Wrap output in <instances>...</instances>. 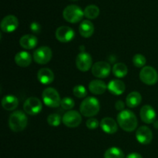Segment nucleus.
<instances>
[{
  "label": "nucleus",
  "mask_w": 158,
  "mask_h": 158,
  "mask_svg": "<svg viewBox=\"0 0 158 158\" xmlns=\"http://www.w3.org/2000/svg\"><path fill=\"white\" fill-rule=\"evenodd\" d=\"M63 123L69 128L78 127L82 122V117L79 112L76 110H69L63 116Z\"/></svg>",
  "instance_id": "9"
},
{
  "label": "nucleus",
  "mask_w": 158,
  "mask_h": 158,
  "mask_svg": "<svg viewBox=\"0 0 158 158\" xmlns=\"http://www.w3.org/2000/svg\"><path fill=\"white\" fill-rule=\"evenodd\" d=\"M107 86L103 81L100 80H94L89 83V89L92 94L96 95H100L104 94Z\"/></svg>",
  "instance_id": "22"
},
{
  "label": "nucleus",
  "mask_w": 158,
  "mask_h": 158,
  "mask_svg": "<svg viewBox=\"0 0 158 158\" xmlns=\"http://www.w3.org/2000/svg\"><path fill=\"white\" fill-rule=\"evenodd\" d=\"M86 126L88 129L89 130H95L99 126V121L96 118L94 117H90L86 120Z\"/></svg>",
  "instance_id": "32"
},
{
  "label": "nucleus",
  "mask_w": 158,
  "mask_h": 158,
  "mask_svg": "<svg viewBox=\"0 0 158 158\" xmlns=\"http://www.w3.org/2000/svg\"><path fill=\"white\" fill-rule=\"evenodd\" d=\"M79 32L84 38H89L94 32V26L89 20H84L79 26Z\"/></svg>",
  "instance_id": "23"
},
{
  "label": "nucleus",
  "mask_w": 158,
  "mask_h": 158,
  "mask_svg": "<svg viewBox=\"0 0 158 158\" xmlns=\"http://www.w3.org/2000/svg\"><path fill=\"white\" fill-rule=\"evenodd\" d=\"M140 116L141 120L145 123H152L155 122L156 112L154 108L150 105H145L141 108L140 112Z\"/></svg>",
  "instance_id": "15"
},
{
  "label": "nucleus",
  "mask_w": 158,
  "mask_h": 158,
  "mask_svg": "<svg viewBox=\"0 0 158 158\" xmlns=\"http://www.w3.org/2000/svg\"><path fill=\"white\" fill-rule=\"evenodd\" d=\"M142 101V97L140 93L137 91H133L130 93L126 98V103L127 106L131 108H134L139 106Z\"/></svg>",
  "instance_id": "24"
},
{
  "label": "nucleus",
  "mask_w": 158,
  "mask_h": 158,
  "mask_svg": "<svg viewBox=\"0 0 158 158\" xmlns=\"http://www.w3.org/2000/svg\"><path fill=\"white\" fill-rule=\"evenodd\" d=\"M28 118L24 112L21 110L14 111L9 119V125L10 129L14 132L23 131L26 127Z\"/></svg>",
  "instance_id": "3"
},
{
  "label": "nucleus",
  "mask_w": 158,
  "mask_h": 158,
  "mask_svg": "<svg viewBox=\"0 0 158 158\" xmlns=\"http://www.w3.org/2000/svg\"><path fill=\"white\" fill-rule=\"evenodd\" d=\"M38 39L36 36L31 34L23 35L19 40V44L23 49H32L37 46Z\"/></svg>",
  "instance_id": "18"
},
{
  "label": "nucleus",
  "mask_w": 158,
  "mask_h": 158,
  "mask_svg": "<svg viewBox=\"0 0 158 158\" xmlns=\"http://www.w3.org/2000/svg\"><path fill=\"white\" fill-rule=\"evenodd\" d=\"M126 158H143V157L138 153H131V154H128Z\"/></svg>",
  "instance_id": "35"
},
{
  "label": "nucleus",
  "mask_w": 158,
  "mask_h": 158,
  "mask_svg": "<svg viewBox=\"0 0 158 158\" xmlns=\"http://www.w3.org/2000/svg\"><path fill=\"white\" fill-rule=\"evenodd\" d=\"M53 72L49 68H42L37 73V78L39 81L44 85H49L52 83L54 80Z\"/></svg>",
  "instance_id": "16"
},
{
  "label": "nucleus",
  "mask_w": 158,
  "mask_h": 158,
  "mask_svg": "<svg viewBox=\"0 0 158 158\" xmlns=\"http://www.w3.org/2000/svg\"><path fill=\"white\" fill-rule=\"evenodd\" d=\"M140 79L143 83L152 86L158 81V73L155 69L151 66H146L140 72Z\"/></svg>",
  "instance_id": "6"
},
{
  "label": "nucleus",
  "mask_w": 158,
  "mask_h": 158,
  "mask_svg": "<svg viewBox=\"0 0 158 158\" xmlns=\"http://www.w3.org/2000/svg\"><path fill=\"white\" fill-rule=\"evenodd\" d=\"M47 123L52 127H57L61 123V117L58 114H52L48 116Z\"/></svg>",
  "instance_id": "31"
},
{
  "label": "nucleus",
  "mask_w": 158,
  "mask_h": 158,
  "mask_svg": "<svg viewBox=\"0 0 158 158\" xmlns=\"http://www.w3.org/2000/svg\"><path fill=\"white\" fill-rule=\"evenodd\" d=\"M73 95L77 98H84L87 94L86 89L83 85H77L73 89Z\"/></svg>",
  "instance_id": "29"
},
{
  "label": "nucleus",
  "mask_w": 158,
  "mask_h": 158,
  "mask_svg": "<svg viewBox=\"0 0 158 158\" xmlns=\"http://www.w3.org/2000/svg\"><path fill=\"white\" fill-rule=\"evenodd\" d=\"M29 28H30L31 31L34 33H40V30H41V26L36 22H33V23H31Z\"/></svg>",
  "instance_id": "33"
},
{
  "label": "nucleus",
  "mask_w": 158,
  "mask_h": 158,
  "mask_svg": "<svg viewBox=\"0 0 158 158\" xmlns=\"http://www.w3.org/2000/svg\"><path fill=\"white\" fill-rule=\"evenodd\" d=\"M63 18L70 23H79L84 16V11L76 5H69L66 6L63 12Z\"/></svg>",
  "instance_id": "4"
},
{
  "label": "nucleus",
  "mask_w": 158,
  "mask_h": 158,
  "mask_svg": "<svg viewBox=\"0 0 158 158\" xmlns=\"http://www.w3.org/2000/svg\"><path fill=\"white\" fill-rule=\"evenodd\" d=\"M71 1H77V0H71Z\"/></svg>",
  "instance_id": "37"
},
{
  "label": "nucleus",
  "mask_w": 158,
  "mask_h": 158,
  "mask_svg": "<svg viewBox=\"0 0 158 158\" xmlns=\"http://www.w3.org/2000/svg\"><path fill=\"white\" fill-rule=\"evenodd\" d=\"M42 98L46 106L49 107H58L61 103L60 94L56 89L52 87H48L43 90L42 94Z\"/></svg>",
  "instance_id": "5"
},
{
  "label": "nucleus",
  "mask_w": 158,
  "mask_h": 158,
  "mask_svg": "<svg viewBox=\"0 0 158 158\" xmlns=\"http://www.w3.org/2000/svg\"><path fill=\"white\" fill-rule=\"evenodd\" d=\"M43 109V103L40 99L32 97L28 98L23 104V110L29 115H36L40 114Z\"/></svg>",
  "instance_id": "7"
},
{
  "label": "nucleus",
  "mask_w": 158,
  "mask_h": 158,
  "mask_svg": "<svg viewBox=\"0 0 158 158\" xmlns=\"http://www.w3.org/2000/svg\"><path fill=\"white\" fill-rule=\"evenodd\" d=\"M19 105V100L15 96L7 95L5 96L2 100V106L6 110H15Z\"/></svg>",
  "instance_id": "20"
},
{
  "label": "nucleus",
  "mask_w": 158,
  "mask_h": 158,
  "mask_svg": "<svg viewBox=\"0 0 158 158\" xmlns=\"http://www.w3.org/2000/svg\"><path fill=\"white\" fill-rule=\"evenodd\" d=\"M124 103H123V101H121V100H117V102H116V104H115V108L118 111H123V109H124Z\"/></svg>",
  "instance_id": "34"
},
{
  "label": "nucleus",
  "mask_w": 158,
  "mask_h": 158,
  "mask_svg": "<svg viewBox=\"0 0 158 158\" xmlns=\"http://www.w3.org/2000/svg\"><path fill=\"white\" fill-rule=\"evenodd\" d=\"M80 113L86 117H92L100 111V102L96 97H89L84 99L80 106Z\"/></svg>",
  "instance_id": "2"
},
{
  "label": "nucleus",
  "mask_w": 158,
  "mask_h": 158,
  "mask_svg": "<svg viewBox=\"0 0 158 158\" xmlns=\"http://www.w3.org/2000/svg\"><path fill=\"white\" fill-rule=\"evenodd\" d=\"M75 36V32L69 26H63L56 30V38L61 43L70 42Z\"/></svg>",
  "instance_id": "12"
},
{
  "label": "nucleus",
  "mask_w": 158,
  "mask_h": 158,
  "mask_svg": "<svg viewBox=\"0 0 158 158\" xmlns=\"http://www.w3.org/2000/svg\"><path fill=\"white\" fill-rule=\"evenodd\" d=\"M136 138L142 144H148L152 141L153 133L148 127L142 126L136 131Z\"/></svg>",
  "instance_id": "14"
},
{
  "label": "nucleus",
  "mask_w": 158,
  "mask_h": 158,
  "mask_svg": "<svg viewBox=\"0 0 158 158\" xmlns=\"http://www.w3.org/2000/svg\"><path fill=\"white\" fill-rule=\"evenodd\" d=\"M93 59L88 52H82L77 55L76 59V65L79 70L86 72L92 68Z\"/></svg>",
  "instance_id": "10"
},
{
  "label": "nucleus",
  "mask_w": 158,
  "mask_h": 158,
  "mask_svg": "<svg viewBox=\"0 0 158 158\" xmlns=\"http://www.w3.org/2000/svg\"><path fill=\"white\" fill-rule=\"evenodd\" d=\"M128 69L127 66L123 63H117L114 64L113 66V73L115 77L118 78H122L124 77L127 74Z\"/></svg>",
  "instance_id": "25"
},
{
  "label": "nucleus",
  "mask_w": 158,
  "mask_h": 158,
  "mask_svg": "<svg viewBox=\"0 0 158 158\" xmlns=\"http://www.w3.org/2000/svg\"><path fill=\"white\" fill-rule=\"evenodd\" d=\"M100 127L105 133L109 134H115L118 130L117 123L115 120L110 117H105L100 121Z\"/></svg>",
  "instance_id": "17"
},
{
  "label": "nucleus",
  "mask_w": 158,
  "mask_h": 158,
  "mask_svg": "<svg viewBox=\"0 0 158 158\" xmlns=\"http://www.w3.org/2000/svg\"><path fill=\"white\" fill-rule=\"evenodd\" d=\"M52 50L48 46H41L33 52V59L35 63L44 65L49 63L52 59Z\"/></svg>",
  "instance_id": "8"
},
{
  "label": "nucleus",
  "mask_w": 158,
  "mask_h": 158,
  "mask_svg": "<svg viewBox=\"0 0 158 158\" xmlns=\"http://www.w3.org/2000/svg\"><path fill=\"white\" fill-rule=\"evenodd\" d=\"M60 106H62L63 110H69L73 109L75 106V102L73 100L71 97H64L61 100V103H60Z\"/></svg>",
  "instance_id": "30"
},
{
  "label": "nucleus",
  "mask_w": 158,
  "mask_h": 158,
  "mask_svg": "<svg viewBox=\"0 0 158 158\" xmlns=\"http://www.w3.org/2000/svg\"><path fill=\"white\" fill-rule=\"evenodd\" d=\"M19 26V20L15 15H9L2 19L0 24L1 29L5 32H14Z\"/></svg>",
  "instance_id": "13"
},
{
  "label": "nucleus",
  "mask_w": 158,
  "mask_h": 158,
  "mask_svg": "<svg viewBox=\"0 0 158 158\" xmlns=\"http://www.w3.org/2000/svg\"><path fill=\"white\" fill-rule=\"evenodd\" d=\"M100 15V9L95 5H89L84 9V15L89 19H94Z\"/></svg>",
  "instance_id": "27"
},
{
  "label": "nucleus",
  "mask_w": 158,
  "mask_h": 158,
  "mask_svg": "<svg viewBox=\"0 0 158 158\" xmlns=\"http://www.w3.org/2000/svg\"><path fill=\"white\" fill-rule=\"evenodd\" d=\"M15 62L20 67H27L31 64L32 56L28 52L22 51L16 53L15 56Z\"/></svg>",
  "instance_id": "21"
},
{
  "label": "nucleus",
  "mask_w": 158,
  "mask_h": 158,
  "mask_svg": "<svg viewBox=\"0 0 158 158\" xmlns=\"http://www.w3.org/2000/svg\"><path fill=\"white\" fill-rule=\"evenodd\" d=\"M117 123L123 131L132 132L135 131L137 127V119L132 111L123 110L117 115Z\"/></svg>",
  "instance_id": "1"
},
{
  "label": "nucleus",
  "mask_w": 158,
  "mask_h": 158,
  "mask_svg": "<svg viewBox=\"0 0 158 158\" xmlns=\"http://www.w3.org/2000/svg\"><path fill=\"white\" fill-rule=\"evenodd\" d=\"M146 58L144 57V56L142 55V54H136L134 55V56L133 57V63H134V66L137 68H143L145 66L146 64Z\"/></svg>",
  "instance_id": "28"
},
{
  "label": "nucleus",
  "mask_w": 158,
  "mask_h": 158,
  "mask_svg": "<svg viewBox=\"0 0 158 158\" xmlns=\"http://www.w3.org/2000/svg\"><path fill=\"white\" fill-rule=\"evenodd\" d=\"M154 127H155L157 129H158V121H156L154 122Z\"/></svg>",
  "instance_id": "36"
},
{
  "label": "nucleus",
  "mask_w": 158,
  "mask_h": 158,
  "mask_svg": "<svg viewBox=\"0 0 158 158\" xmlns=\"http://www.w3.org/2000/svg\"><path fill=\"white\" fill-rule=\"evenodd\" d=\"M107 89L114 95H121L125 91V83L120 80H113L108 84Z\"/></svg>",
  "instance_id": "19"
},
{
  "label": "nucleus",
  "mask_w": 158,
  "mask_h": 158,
  "mask_svg": "<svg viewBox=\"0 0 158 158\" xmlns=\"http://www.w3.org/2000/svg\"><path fill=\"white\" fill-rule=\"evenodd\" d=\"M110 65L104 61H100L94 63L92 66V73L97 78H106L110 73Z\"/></svg>",
  "instance_id": "11"
},
{
  "label": "nucleus",
  "mask_w": 158,
  "mask_h": 158,
  "mask_svg": "<svg viewBox=\"0 0 158 158\" xmlns=\"http://www.w3.org/2000/svg\"><path fill=\"white\" fill-rule=\"evenodd\" d=\"M104 158H124V153L117 147H112L106 151Z\"/></svg>",
  "instance_id": "26"
}]
</instances>
